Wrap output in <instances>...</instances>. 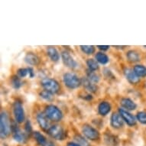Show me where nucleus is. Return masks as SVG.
I'll list each match as a JSON object with an SVG mask.
<instances>
[{
	"mask_svg": "<svg viewBox=\"0 0 146 146\" xmlns=\"http://www.w3.org/2000/svg\"><path fill=\"white\" fill-rule=\"evenodd\" d=\"M9 118L6 112H2L0 115V135L2 139H5L12 131Z\"/></svg>",
	"mask_w": 146,
	"mask_h": 146,
	"instance_id": "obj_1",
	"label": "nucleus"
},
{
	"mask_svg": "<svg viewBox=\"0 0 146 146\" xmlns=\"http://www.w3.org/2000/svg\"><path fill=\"white\" fill-rule=\"evenodd\" d=\"M63 81L67 87L69 89H77L82 84L81 80L77 75L71 73H67L63 76Z\"/></svg>",
	"mask_w": 146,
	"mask_h": 146,
	"instance_id": "obj_2",
	"label": "nucleus"
},
{
	"mask_svg": "<svg viewBox=\"0 0 146 146\" xmlns=\"http://www.w3.org/2000/svg\"><path fill=\"white\" fill-rule=\"evenodd\" d=\"M44 114L48 119L54 122H59L63 118L62 112L60 110L59 108L54 105H48V106H46Z\"/></svg>",
	"mask_w": 146,
	"mask_h": 146,
	"instance_id": "obj_3",
	"label": "nucleus"
},
{
	"mask_svg": "<svg viewBox=\"0 0 146 146\" xmlns=\"http://www.w3.org/2000/svg\"><path fill=\"white\" fill-rule=\"evenodd\" d=\"M41 86H43L44 90L48 91L52 94H58L60 90V85L57 80L50 78H45L41 80Z\"/></svg>",
	"mask_w": 146,
	"mask_h": 146,
	"instance_id": "obj_4",
	"label": "nucleus"
},
{
	"mask_svg": "<svg viewBox=\"0 0 146 146\" xmlns=\"http://www.w3.org/2000/svg\"><path fill=\"white\" fill-rule=\"evenodd\" d=\"M13 113L15 119L18 123H22L25 121V111L22 104L19 101H15L13 104Z\"/></svg>",
	"mask_w": 146,
	"mask_h": 146,
	"instance_id": "obj_5",
	"label": "nucleus"
},
{
	"mask_svg": "<svg viewBox=\"0 0 146 146\" xmlns=\"http://www.w3.org/2000/svg\"><path fill=\"white\" fill-rule=\"evenodd\" d=\"M82 132L84 133V136L92 141L98 140L100 138V133L98 131L90 125H84L82 129Z\"/></svg>",
	"mask_w": 146,
	"mask_h": 146,
	"instance_id": "obj_6",
	"label": "nucleus"
},
{
	"mask_svg": "<svg viewBox=\"0 0 146 146\" xmlns=\"http://www.w3.org/2000/svg\"><path fill=\"white\" fill-rule=\"evenodd\" d=\"M48 133L49 135L57 140H63L65 138L64 131L62 127L58 125H54L50 126L48 130Z\"/></svg>",
	"mask_w": 146,
	"mask_h": 146,
	"instance_id": "obj_7",
	"label": "nucleus"
},
{
	"mask_svg": "<svg viewBox=\"0 0 146 146\" xmlns=\"http://www.w3.org/2000/svg\"><path fill=\"white\" fill-rule=\"evenodd\" d=\"M12 127V132L13 133V138L15 141L21 142V143H25L27 141V133L22 132L21 130L17 126L16 123L13 122L11 125Z\"/></svg>",
	"mask_w": 146,
	"mask_h": 146,
	"instance_id": "obj_8",
	"label": "nucleus"
},
{
	"mask_svg": "<svg viewBox=\"0 0 146 146\" xmlns=\"http://www.w3.org/2000/svg\"><path fill=\"white\" fill-rule=\"evenodd\" d=\"M61 58H62V60L64 65L68 68L74 69L78 66L77 61L73 58V57L70 55V54L66 50L61 53Z\"/></svg>",
	"mask_w": 146,
	"mask_h": 146,
	"instance_id": "obj_9",
	"label": "nucleus"
},
{
	"mask_svg": "<svg viewBox=\"0 0 146 146\" xmlns=\"http://www.w3.org/2000/svg\"><path fill=\"white\" fill-rule=\"evenodd\" d=\"M119 113L120 115L122 116L123 121L126 122L128 125L133 126V125L136 124V119H135V118L129 112H128V111L124 110V109H119Z\"/></svg>",
	"mask_w": 146,
	"mask_h": 146,
	"instance_id": "obj_10",
	"label": "nucleus"
},
{
	"mask_svg": "<svg viewBox=\"0 0 146 146\" xmlns=\"http://www.w3.org/2000/svg\"><path fill=\"white\" fill-rule=\"evenodd\" d=\"M110 124L114 129H121L123 126V119L119 113H113L110 118Z\"/></svg>",
	"mask_w": 146,
	"mask_h": 146,
	"instance_id": "obj_11",
	"label": "nucleus"
},
{
	"mask_svg": "<svg viewBox=\"0 0 146 146\" xmlns=\"http://www.w3.org/2000/svg\"><path fill=\"white\" fill-rule=\"evenodd\" d=\"M124 74L126 77L127 80L131 84H137L140 81L139 77L135 74L133 70L129 69V68H125L124 70Z\"/></svg>",
	"mask_w": 146,
	"mask_h": 146,
	"instance_id": "obj_12",
	"label": "nucleus"
},
{
	"mask_svg": "<svg viewBox=\"0 0 146 146\" xmlns=\"http://www.w3.org/2000/svg\"><path fill=\"white\" fill-rule=\"evenodd\" d=\"M36 119H37V122L42 129L44 131H48L49 129V128H50L49 122H48V117L46 116L45 114H44L43 113H38Z\"/></svg>",
	"mask_w": 146,
	"mask_h": 146,
	"instance_id": "obj_13",
	"label": "nucleus"
},
{
	"mask_svg": "<svg viewBox=\"0 0 146 146\" xmlns=\"http://www.w3.org/2000/svg\"><path fill=\"white\" fill-rule=\"evenodd\" d=\"M120 105L122 107L128 110H135L137 108L136 103L129 98H122L120 101Z\"/></svg>",
	"mask_w": 146,
	"mask_h": 146,
	"instance_id": "obj_14",
	"label": "nucleus"
},
{
	"mask_svg": "<svg viewBox=\"0 0 146 146\" xmlns=\"http://www.w3.org/2000/svg\"><path fill=\"white\" fill-rule=\"evenodd\" d=\"M25 61L29 64L35 66L40 63V58L38 57V55H36L35 54L30 52L28 53L25 57Z\"/></svg>",
	"mask_w": 146,
	"mask_h": 146,
	"instance_id": "obj_15",
	"label": "nucleus"
},
{
	"mask_svg": "<svg viewBox=\"0 0 146 146\" xmlns=\"http://www.w3.org/2000/svg\"><path fill=\"white\" fill-rule=\"evenodd\" d=\"M111 110V106L106 101L101 102L98 106V112L101 115H106Z\"/></svg>",
	"mask_w": 146,
	"mask_h": 146,
	"instance_id": "obj_16",
	"label": "nucleus"
},
{
	"mask_svg": "<svg viewBox=\"0 0 146 146\" xmlns=\"http://www.w3.org/2000/svg\"><path fill=\"white\" fill-rule=\"evenodd\" d=\"M47 53H48V57L54 62H58L60 59V54L54 47H51V46L48 47L47 49Z\"/></svg>",
	"mask_w": 146,
	"mask_h": 146,
	"instance_id": "obj_17",
	"label": "nucleus"
},
{
	"mask_svg": "<svg viewBox=\"0 0 146 146\" xmlns=\"http://www.w3.org/2000/svg\"><path fill=\"white\" fill-rule=\"evenodd\" d=\"M126 58L131 63L138 62L140 60L139 54L135 50H130L126 53Z\"/></svg>",
	"mask_w": 146,
	"mask_h": 146,
	"instance_id": "obj_18",
	"label": "nucleus"
},
{
	"mask_svg": "<svg viewBox=\"0 0 146 146\" xmlns=\"http://www.w3.org/2000/svg\"><path fill=\"white\" fill-rule=\"evenodd\" d=\"M81 83L84 87L91 93H95L97 90V87L94 84H93V82H91L88 78H85V77L82 78Z\"/></svg>",
	"mask_w": 146,
	"mask_h": 146,
	"instance_id": "obj_19",
	"label": "nucleus"
},
{
	"mask_svg": "<svg viewBox=\"0 0 146 146\" xmlns=\"http://www.w3.org/2000/svg\"><path fill=\"white\" fill-rule=\"evenodd\" d=\"M135 74L139 77H146V67L143 65L137 64L133 68Z\"/></svg>",
	"mask_w": 146,
	"mask_h": 146,
	"instance_id": "obj_20",
	"label": "nucleus"
},
{
	"mask_svg": "<svg viewBox=\"0 0 146 146\" xmlns=\"http://www.w3.org/2000/svg\"><path fill=\"white\" fill-rule=\"evenodd\" d=\"M96 60L97 62H99L101 64H106L110 61L109 57L103 52L96 53Z\"/></svg>",
	"mask_w": 146,
	"mask_h": 146,
	"instance_id": "obj_21",
	"label": "nucleus"
},
{
	"mask_svg": "<svg viewBox=\"0 0 146 146\" xmlns=\"http://www.w3.org/2000/svg\"><path fill=\"white\" fill-rule=\"evenodd\" d=\"M33 135H34V138L35 139L37 142H38L40 145L43 146L47 142V140H46L45 137L43 135H41L40 132H35L33 133Z\"/></svg>",
	"mask_w": 146,
	"mask_h": 146,
	"instance_id": "obj_22",
	"label": "nucleus"
},
{
	"mask_svg": "<svg viewBox=\"0 0 146 146\" xmlns=\"http://www.w3.org/2000/svg\"><path fill=\"white\" fill-rule=\"evenodd\" d=\"M80 49L84 54L87 55H91L95 52V47L93 45H81Z\"/></svg>",
	"mask_w": 146,
	"mask_h": 146,
	"instance_id": "obj_23",
	"label": "nucleus"
},
{
	"mask_svg": "<svg viewBox=\"0 0 146 146\" xmlns=\"http://www.w3.org/2000/svg\"><path fill=\"white\" fill-rule=\"evenodd\" d=\"M86 64L88 66V68L91 71H95L99 69V65L97 61L94 59H88L86 61Z\"/></svg>",
	"mask_w": 146,
	"mask_h": 146,
	"instance_id": "obj_24",
	"label": "nucleus"
},
{
	"mask_svg": "<svg viewBox=\"0 0 146 146\" xmlns=\"http://www.w3.org/2000/svg\"><path fill=\"white\" fill-rule=\"evenodd\" d=\"M86 74H87V78H88L91 82L96 84V83H98V82L100 81V77H99L98 74H96L94 71H91V70H89Z\"/></svg>",
	"mask_w": 146,
	"mask_h": 146,
	"instance_id": "obj_25",
	"label": "nucleus"
},
{
	"mask_svg": "<svg viewBox=\"0 0 146 146\" xmlns=\"http://www.w3.org/2000/svg\"><path fill=\"white\" fill-rule=\"evenodd\" d=\"M12 84L15 89H19L22 86V83L18 76H13L12 78Z\"/></svg>",
	"mask_w": 146,
	"mask_h": 146,
	"instance_id": "obj_26",
	"label": "nucleus"
},
{
	"mask_svg": "<svg viewBox=\"0 0 146 146\" xmlns=\"http://www.w3.org/2000/svg\"><path fill=\"white\" fill-rule=\"evenodd\" d=\"M40 96L41 98L47 101H52L54 100V96H53V94L49 93L48 91L47 90H43L41 91L40 93Z\"/></svg>",
	"mask_w": 146,
	"mask_h": 146,
	"instance_id": "obj_27",
	"label": "nucleus"
},
{
	"mask_svg": "<svg viewBox=\"0 0 146 146\" xmlns=\"http://www.w3.org/2000/svg\"><path fill=\"white\" fill-rule=\"evenodd\" d=\"M136 118L140 123L143 125H146V112H145V111L139 112V113H137Z\"/></svg>",
	"mask_w": 146,
	"mask_h": 146,
	"instance_id": "obj_28",
	"label": "nucleus"
},
{
	"mask_svg": "<svg viewBox=\"0 0 146 146\" xmlns=\"http://www.w3.org/2000/svg\"><path fill=\"white\" fill-rule=\"evenodd\" d=\"M106 141H107V143L109 145L113 146H116L118 144L117 139H115V137L114 135H108L107 137H106Z\"/></svg>",
	"mask_w": 146,
	"mask_h": 146,
	"instance_id": "obj_29",
	"label": "nucleus"
},
{
	"mask_svg": "<svg viewBox=\"0 0 146 146\" xmlns=\"http://www.w3.org/2000/svg\"><path fill=\"white\" fill-rule=\"evenodd\" d=\"M74 139L76 140L77 144L80 145V146H89L88 142L85 140L84 138H83V137L80 136V135H77V136H75Z\"/></svg>",
	"mask_w": 146,
	"mask_h": 146,
	"instance_id": "obj_30",
	"label": "nucleus"
},
{
	"mask_svg": "<svg viewBox=\"0 0 146 146\" xmlns=\"http://www.w3.org/2000/svg\"><path fill=\"white\" fill-rule=\"evenodd\" d=\"M18 75H19V77H25L26 76H29V69L28 68H20L18 70Z\"/></svg>",
	"mask_w": 146,
	"mask_h": 146,
	"instance_id": "obj_31",
	"label": "nucleus"
},
{
	"mask_svg": "<svg viewBox=\"0 0 146 146\" xmlns=\"http://www.w3.org/2000/svg\"><path fill=\"white\" fill-rule=\"evenodd\" d=\"M25 132H27V135L31 134V132H32V128H31V122L29 120H28L25 125Z\"/></svg>",
	"mask_w": 146,
	"mask_h": 146,
	"instance_id": "obj_32",
	"label": "nucleus"
},
{
	"mask_svg": "<svg viewBox=\"0 0 146 146\" xmlns=\"http://www.w3.org/2000/svg\"><path fill=\"white\" fill-rule=\"evenodd\" d=\"M29 69V77L30 78H33L35 77V72H34V70L31 68V67H28Z\"/></svg>",
	"mask_w": 146,
	"mask_h": 146,
	"instance_id": "obj_33",
	"label": "nucleus"
},
{
	"mask_svg": "<svg viewBox=\"0 0 146 146\" xmlns=\"http://www.w3.org/2000/svg\"><path fill=\"white\" fill-rule=\"evenodd\" d=\"M97 48L100 49V50H107L109 48H110V46L108 45H103V46H100V45H98L97 46Z\"/></svg>",
	"mask_w": 146,
	"mask_h": 146,
	"instance_id": "obj_34",
	"label": "nucleus"
},
{
	"mask_svg": "<svg viewBox=\"0 0 146 146\" xmlns=\"http://www.w3.org/2000/svg\"><path fill=\"white\" fill-rule=\"evenodd\" d=\"M43 146H55V145H54V144L53 143L52 141H47V142H46Z\"/></svg>",
	"mask_w": 146,
	"mask_h": 146,
	"instance_id": "obj_35",
	"label": "nucleus"
},
{
	"mask_svg": "<svg viewBox=\"0 0 146 146\" xmlns=\"http://www.w3.org/2000/svg\"><path fill=\"white\" fill-rule=\"evenodd\" d=\"M67 146H80V145H78L77 143H75V142H69V143H67Z\"/></svg>",
	"mask_w": 146,
	"mask_h": 146,
	"instance_id": "obj_36",
	"label": "nucleus"
},
{
	"mask_svg": "<svg viewBox=\"0 0 146 146\" xmlns=\"http://www.w3.org/2000/svg\"><path fill=\"white\" fill-rule=\"evenodd\" d=\"M114 47H115V48H125V46H121V47H120V46H114Z\"/></svg>",
	"mask_w": 146,
	"mask_h": 146,
	"instance_id": "obj_37",
	"label": "nucleus"
},
{
	"mask_svg": "<svg viewBox=\"0 0 146 146\" xmlns=\"http://www.w3.org/2000/svg\"><path fill=\"white\" fill-rule=\"evenodd\" d=\"M3 146H7L6 145H3Z\"/></svg>",
	"mask_w": 146,
	"mask_h": 146,
	"instance_id": "obj_38",
	"label": "nucleus"
},
{
	"mask_svg": "<svg viewBox=\"0 0 146 146\" xmlns=\"http://www.w3.org/2000/svg\"><path fill=\"white\" fill-rule=\"evenodd\" d=\"M145 87H146V83H145Z\"/></svg>",
	"mask_w": 146,
	"mask_h": 146,
	"instance_id": "obj_39",
	"label": "nucleus"
}]
</instances>
